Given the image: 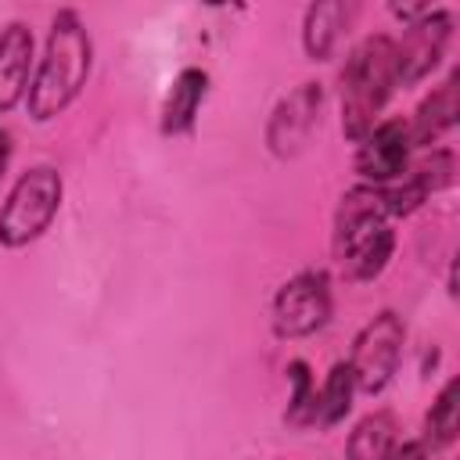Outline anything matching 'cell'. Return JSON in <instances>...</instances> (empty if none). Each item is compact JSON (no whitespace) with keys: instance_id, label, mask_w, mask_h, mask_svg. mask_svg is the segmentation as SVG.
I'll use <instances>...</instances> for the list:
<instances>
[{"instance_id":"6da1fadb","label":"cell","mask_w":460,"mask_h":460,"mask_svg":"<svg viewBox=\"0 0 460 460\" xmlns=\"http://www.w3.org/2000/svg\"><path fill=\"white\" fill-rule=\"evenodd\" d=\"M90 72V36L75 11H61L50 25L47 54L40 61L36 83L29 90V111L32 119H54L86 83Z\"/></svg>"},{"instance_id":"7a4b0ae2","label":"cell","mask_w":460,"mask_h":460,"mask_svg":"<svg viewBox=\"0 0 460 460\" xmlns=\"http://www.w3.org/2000/svg\"><path fill=\"white\" fill-rule=\"evenodd\" d=\"M395 86V43L388 36H370L341 72V129L363 140L374 129V115Z\"/></svg>"},{"instance_id":"3957f363","label":"cell","mask_w":460,"mask_h":460,"mask_svg":"<svg viewBox=\"0 0 460 460\" xmlns=\"http://www.w3.org/2000/svg\"><path fill=\"white\" fill-rule=\"evenodd\" d=\"M58 201H61V176L50 165L25 172L14 183V190L0 212V241L18 248V244H29L32 237H40L47 230V223L54 219Z\"/></svg>"},{"instance_id":"277c9868","label":"cell","mask_w":460,"mask_h":460,"mask_svg":"<svg viewBox=\"0 0 460 460\" xmlns=\"http://www.w3.org/2000/svg\"><path fill=\"white\" fill-rule=\"evenodd\" d=\"M399 349H402V323L395 313H381L374 316L359 338H356V349H352V377L363 392H381L388 385V377L395 374V363H399Z\"/></svg>"},{"instance_id":"5b68a950","label":"cell","mask_w":460,"mask_h":460,"mask_svg":"<svg viewBox=\"0 0 460 460\" xmlns=\"http://www.w3.org/2000/svg\"><path fill=\"white\" fill-rule=\"evenodd\" d=\"M331 313V295H327V280L320 273H302L295 280H288L277 291L273 302V327L284 338H302L313 334Z\"/></svg>"},{"instance_id":"8992f818","label":"cell","mask_w":460,"mask_h":460,"mask_svg":"<svg viewBox=\"0 0 460 460\" xmlns=\"http://www.w3.org/2000/svg\"><path fill=\"white\" fill-rule=\"evenodd\" d=\"M449 43V14L446 11H428L424 18H417L402 43L395 47V83H417L420 75H428L435 68V61L442 58Z\"/></svg>"},{"instance_id":"52a82bcc","label":"cell","mask_w":460,"mask_h":460,"mask_svg":"<svg viewBox=\"0 0 460 460\" xmlns=\"http://www.w3.org/2000/svg\"><path fill=\"white\" fill-rule=\"evenodd\" d=\"M406 158H410V129L392 119L363 137V144L356 151V169H359V176L385 183L406 169Z\"/></svg>"},{"instance_id":"ba28073f","label":"cell","mask_w":460,"mask_h":460,"mask_svg":"<svg viewBox=\"0 0 460 460\" xmlns=\"http://www.w3.org/2000/svg\"><path fill=\"white\" fill-rule=\"evenodd\" d=\"M320 111V86L316 83H302L288 101H280V108L270 119V144L277 155H295Z\"/></svg>"},{"instance_id":"9c48e42d","label":"cell","mask_w":460,"mask_h":460,"mask_svg":"<svg viewBox=\"0 0 460 460\" xmlns=\"http://www.w3.org/2000/svg\"><path fill=\"white\" fill-rule=\"evenodd\" d=\"M29 61H32V32L14 22L0 36V108L18 104L29 83Z\"/></svg>"},{"instance_id":"30bf717a","label":"cell","mask_w":460,"mask_h":460,"mask_svg":"<svg viewBox=\"0 0 460 460\" xmlns=\"http://www.w3.org/2000/svg\"><path fill=\"white\" fill-rule=\"evenodd\" d=\"M338 252H341V262L349 266V273L356 280H370V277H377L385 270V262L392 255V230L385 223L356 230V234L338 241Z\"/></svg>"},{"instance_id":"8fae6325","label":"cell","mask_w":460,"mask_h":460,"mask_svg":"<svg viewBox=\"0 0 460 460\" xmlns=\"http://www.w3.org/2000/svg\"><path fill=\"white\" fill-rule=\"evenodd\" d=\"M456 111H460V101H456V72L420 104L417 119H413V129H410V144H431L442 129H449L456 122Z\"/></svg>"},{"instance_id":"7c38bea8","label":"cell","mask_w":460,"mask_h":460,"mask_svg":"<svg viewBox=\"0 0 460 460\" xmlns=\"http://www.w3.org/2000/svg\"><path fill=\"white\" fill-rule=\"evenodd\" d=\"M388 216V198L385 190L377 187H356L341 198V208H338V241L356 234V230H367V226H381Z\"/></svg>"},{"instance_id":"4fadbf2b","label":"cell","mask_w":460,"mask_h":460,"mask_svg":"<svg viewBox=\"0 0 460 460\" xmlns=\"http://www.w3.org/2000/svg\"><path fill=\"white\" fill-rule=\"evenodd\" d=\"M205 72H198V68H187L180 79H176V86H172V93H169V101H165V111H162V129L165 133H183L190 122H194V115H198V104H201V97H205Z\"/></svg>"},{"instance_id":"5bb4252c","label":"cell","mask_w":460,"mask_h":460,"mask_svg":"<svg viewBox=\"0 0 460 460\" xmlns=\"http://www.w3.org/2000/svg\"><path fill=\"white\" fill-rule=\"evenodd\" d=\"M345 4L338 0H323V4H313L309 14H305V50L313 61H323L338 40V29L345 22Z\"/></svg>"},{"instance_id":"9a60e30c","label":"cell","mask_w":460,"mask_h":460,"mask_svg":"<svg viewBox=\"0 0 460 460\" xmlns=\"http://www.w3.org/2000/svg\"><path fill=\"white\" fill-rule=\"evenodd\" d=\"M392 456V417L374 413L359 420V428L349 438L345 460H388Z\"/></svg>"},{"instance_id":"2e32d148","label":"cell","mask_w":460,"mask_h":460,"mask_svg":"<svg viewBox=\"0 0 460 460\" xmlns=\"http://www.w3.org/2000/svg\"><path fill=\"white\" fill-rule=\"evenodd\" d=\"M352 388H356V377L349 370V363H338L331 374H327V385H323V395L316 399V417L323 424H338L349 406H352Z\"/></svg>"},{"instance_id":"e0dca14e","label":"cell","mask_w":460,"mask_h":460,"mask_svg":"<svg viewBox=\"0 0 460 460\" xmlns=\"http://www.w3.org/2000/svg\"><path fill=\"white\" fill-rule=\"evenodd\" d=\"M456 395H460V381H449L428 413V438L435 446H442L456 435Z\"/></svg>"},{"instance_id":"ac0fdd59","label":"cell","mask_w":460,"mask_h":460,"mask_svg":"<svg viewBox=\"0 0 460 460\" xmlns=\"http://www.w3.org/2000/svg\"><path fill=\"white\" fill-rule=\"evenodd\" d=\"M291 381H295V395H291L288 417L291 420L316 417V395H309V370H305V363H291Z\"/></svg>"},{"instance_id":"d6986e66","label":"cell","mask_w":460,"mask_h":460,"mask_svg":"<svg viewBox=\"0 0 460 460\" xmlns=\"http://www.w3.org/2000/svg\"><path fill=\"white\" fill-rule=\"evenodd\" d=\"M413 176H417V183H420L424 190H438V187L453 183V155H449V151H435L428 162L417 165Z\"/></svg>"},{"instance_id":"ffe728a7","label":"cell","mask_w":460,"mask_h":460,"mask_svg":"<svg viewBox=\"0 0 460 460\" xmlns=\"http://www.w3.org/2000/svg\"><path fill=\"white\" fill-rule=\"evenodd\" d=\"M388 460H424V446H420V442H406V446L392 449Z\"/></svg>"},{"instance_id":"44dd1931","label":"cell","mask_w":460,"mask_h":460,"mask_svg":"<svg viewBox=\"0 0 460 460\" xmlns=\"http://www.w3.org/2000/svg\"><path fill=\"white\" fill-rule=\"evenodd\" d=\"M4 162H7V137L0 133V172H4Z\"/></svg>"}]
</instances>
